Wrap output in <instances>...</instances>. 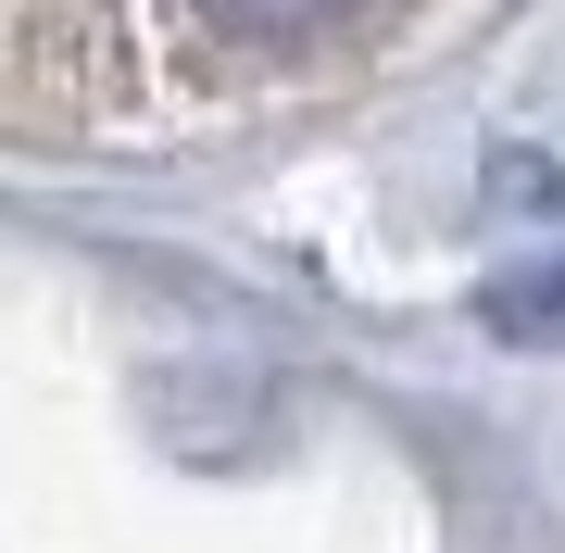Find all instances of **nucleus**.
<instances>
[{"label":"nucleus","mask_w":565,"mask_h":553,"mask_svg":"<svg viewBox=\"0 0 565 553\" xmlns=\"http://www.w3.org/2000/svg\"><path fill=\"white\" fill-rule=\"evenodd\" d=\"M352 13L364 0H189V25H202L226 63H302V51L340 39Z\"/></svg>","instance_id":"nucleus-1"}]
</instances>
